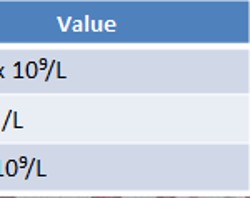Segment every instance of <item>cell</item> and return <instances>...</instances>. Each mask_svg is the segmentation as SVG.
<instances>
[{
    "instance_id": "obj_1",
    "label": "cell",
    "mask_w": 250,
    "mask_h": 198,
    "mask_svg": "<svg viewBox=\"0 0 250 198\" xmlns=\"http://www.w3.org/2000/svg\"><path fill=\"white\" fill-rule=\"evenodd\" d=\"M92 198H122V197H92Z\"/></svg>"
},
{
    "instance_id": "obj_2",
    "label": "cell",
    "mask_w": 250,
    "mask_h": 198,
    "mask_svg": "<svg viewBox=\"0 0 250 198\" xmlns=\"http://www.w3.org/2000/svg\"><path fill=\"white\" fill-rule=\"evenodd\" d=\"M157 198H175V197H157Z\"/></svg>"
},
{
    "instance_id": "obj_3",
    "label": "cell",
    "mask_w": 250,
    "mask_h": 198,
    "mask_svg": "<svg viewBox=\"0 0 250 198\" xmlns=\"http://www.w3.org/2000/svg\"><path fill=\"white\" fill-rule=\"evenodd\" d=\"M0 198H14V197H0Z\"/></svg>"
},
{
    "instance_id": "obj_4",
    "label": "cell",
    "mask_w": 250,
    "mask_h": 198,
    "mask_svg": "<svg viewBox=\"0 0 250 198\" xmlns=\"http://www.w3.org/2000/svg\"><path fill=\"white\" fill-rule=\"evenodd\" d=\"M188 198H200V197H188Z\"/></svg>"
},
{
    "instance_id": "obj_5",
    "label": "cell",
    "mask_w": 250,
    "mask_h": 198,
    "mask_svg": "<svg viewBox=\"0 0 250 198\" xmlns=\"http://www.w3.org/2000/svg\"><path fill=\"white\" fill-rule=\"evenodd\" d=\"M245 198H250V197H245Z\"/></svg>"
}]
</instances>
